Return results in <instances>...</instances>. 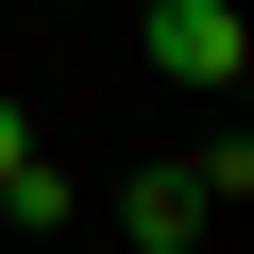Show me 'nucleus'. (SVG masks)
<instances>
[{"label":"nucleus","instance_id":"1","mask_svg":"<svg viewBox=\"0 0 254 254\" xmlns=\"http://www.w3.org/2000/svg\"><path fill=\"white\" fill-rule=\"evenodd\" d=\"M136 51H153L170 85H220V102H237V68H254V17H237V0H153V17H136Z\"/></svg>","mask_w":254,"mask_h":254},{"label":"nucleus","instance_id":"2","mask_svg":"<svg viewBox=\"0 0 254 254\" xmlns=\"http://www.w3.org/2000/svg\"><path fill=\"white\" fill-rule=\"evenodd\" d=\"M203 220H220V187H203V153H153L136 187H119V237H136V254H187Z\"/></svg>","mask_w":254,"mask_h":254},{"label":"nucleus","instance_id":"3","mask_svg":"<svg viewBox=\"0 0 254 254\" xmlns=\"http://www.w3.org/2000/svg\"><path fill=\"white\" fill-rule=\"evenodd\" d=\"M0 220H17V237H68V220H85V187H68L51 153H17V170H0Z\"/></svg>","mask_w":254,"mask_h":254},{"label":"nucleus","instance_id":"4","mask_svg":"<svg viewBox=\"0 0 254 254\" xmlns=\"http://www.w3.org/2000/svg\"><path fill=\"white\" fill-rule=\"evenodd\" d=\"M17 153H34V119H17V85H0V170H17Z\"/></svg>","mask_w":254,"mask_h":254}]
</instances>
